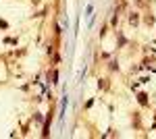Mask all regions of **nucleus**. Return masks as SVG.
<instances>
[{
  "mask_svg": "<svg viewBox=\"0 0 156 139\" xmlns=\"http://www.w3.org/2000/svg\"><path fill=\"white\" fill-rule=\"evenodd\" d=\"M85 17H87V25H92V17H94V4L90 2L87 9H85Z\"/></svg>",
  "mask_w": 156,
  "mask_h": 139,
  "instance_id": "f257e3e1",
  "label": "nucleus"
}]
</instances>
